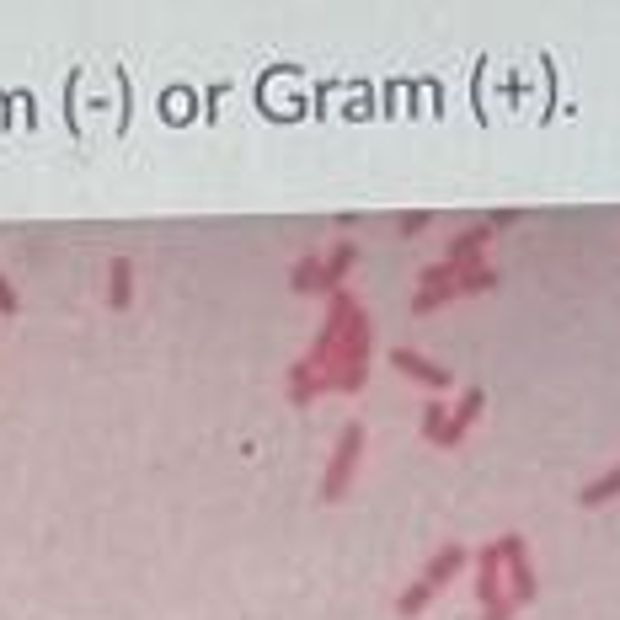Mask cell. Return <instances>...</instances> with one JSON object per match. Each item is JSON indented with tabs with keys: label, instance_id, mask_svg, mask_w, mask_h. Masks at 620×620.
I'll list each match as a JSON object with an SVG mask.
<instances>
[{
	"label": "cell",
	"instance_id": "1",
	"mask_svg": "<svg viewBox=\"0 0 620 620\" xmlns=\"http://www.w3.org/2000/svg\"><path fill=\"white\" fill-rule=\"evenodd\" d=\"M369 343H375V327H369V310L364 305H353L348 310V321H343V332H337V343L327 353V364L316 369V380L327 385V391H364V380H369Z\"/></svg>",
	"mask_w": 620,
	"mask_h": 620
},
{
	"label": "cell",
	"instance_id": "2",
	"mask_svg": "<svg viewBox=\"0 0 620 620\" xmlns=\"http://www.w3.org/2000/svg\"><path fill=\"white\" fill-rule=\"evenodd\" d=\"M364 423H343V433H337V449L327 460V476H321V503H343L348 487H353V471H359L364 460Z\"/></svg>",
	"mask_w": 620,
	"mask_h": 620
},
{
	"label": "cell",
	"instance_id": "3",
	"mask_svg": "<svg viewBox=\"0 0 620 620\" xmlns=\"http://www.w3.org/2000/svg\"><path fill=\"white\" fill-rule=\"evenodd\" d=\"M503 556V578H508V599L514 604H535L540 594V578H535V562H530V546H524V535H503L492 540Z\"/></svg>",
	"mask_w": 620,
	"mask_h": 620
},
{
	"label": "cell",
	"instance_id": "4",
	"mask_svg": "<svg viewBox=\"0 0 620 620\" xmlns=\"http://www.w3.org/2000/svg\"><path fill=\"white\" fill-rule=\"evenodd\" d=\"M391 364H396V375L428 385V391H449V369L433 364V359H423L417 348H391Z\"/></svg>",
	"mask_w": 620,
	"mask_h": 620
},
{
	"label": "cell",
	"instance_id": "5",
	"mask_svg": "<svg viewBox=\"0 0 620 620\" xmlns=\"http://www.w3.org/2000/svg\"><path fill=\"white\" fill-rule=\"evenodd\" d=\"M471 562H476V599H482V610H492L498 599H508V588H503V556H498V546H482Z\"/></svg>",
	"mask_w": 620,
	"mask_h": 620
},
{
	"label": "cell",
	"instance_id": "6",
	"mask_svg": "<svg viewBox=\"0 0 620 620\" xmlns=\"http://www.w3.org/2000/svg\"><path fill=\"white\" fill-rule=\"evenodd\" d=\"M482 407H487V391H482V385H471V391H460L455 412H449V433H444V449H460V444H465V433L476 428V417H482Z\"/></svg>",
	"mask_w": 620,
	"mask_h": 620
},
{
	"label": "cell",
	"instance_id": "7",
	"mask_svg": "<svg viewBox=\"0 0 620 620\" xmlns=\"http://www.w3.org/2000/svg\"><path fill=\"white\" fill-rule=\"evenodd\" d=\"M465 562H471V551L449 540V546H439V551H433L428 562H423V583L433 588V594H439V588H449V583L460 578V567H465Z\"/></svg>",
	"mask_w": 620,
	"mask_h": 620
},
{
	"label": "cell",
	"instance_id": "8",
	"mask_svg": "<svg viewBox=\"0 0 620 620\" xmlns=\"http://www.w3.org/2000/svg\"><path fill=\"white\" fill-rule=\"evenodd\" d=\"M487 241H492V230H487V225L460 230V236L444 246V262H449V268H471V262H482V246H487Z\"/></svg>",
	"mask_w": 620,
	"mask_h": 620
},
{
	"label": "cell",
	"instance_id": "9",
	"mask_svg": "<svg viewBox=\"0 0 620 620\" xmlns=\"http://www.w3.org/2000/svg\"><path fill=\"white\" fill-rule=\"evenodd\" d=\"M359 262V246L353 241H337L327 257H321V294H337L343 289V278H348V268Z\"/></svg>",
	"mask_w": 620,
	"mask_h": 620
},
{
	"label": "cell",
	"instance_id": "10",
	"mask_svg": "<svg viewBox=\"0 0 620 620\" xmlns=\"http://www.w3.org/2000/svg\"><path fill=\"white\" fill-rule=\"evenodd\" d=\"M129 300H134V262L129 257H113V262H107V305L129 310Z\"/></svg>",
	"mask_w": 620,
	"mask_h": 620
},
{
	"label": "cell",
	"instance_id": "11",
	"mask_svg": "<svg viewBox=\"0 0 620 620\" xmlns=\"http://www.w3.org/2000/svg\"><path fill=\"white\" fill-rule=\"evenodd\" d=\"M620 498V465H610V471L599 476V482H588L583 492H578V503L583 508H604V503H615Z\"/></svg>",
	"mask_w": 620,
	"mask_h": 620
},
{
	"label": "cell",
	"instance_id": "12",
	"mask_svg": "<svg viewBox=\"0 0 620 620\" xmlns=\"http://www.w3.org/2000/svg\"><path fill=\"white\" fill-rule=\"evenodd\" d=\"M455 289H460V294H492V289H498V268H487V257L471 262V268H460Z\"/></svg>",
	"mask_w": 620,
	"mask_h": 620
},
{
	"label": "cell",
	"instance_id": "13",
	"mask_svg": "<svg viewBox=\"0 0 620 620\" xmlns=\"http://www.w3.org/2000/svg\"><path fill=\"white\" fill-rule=\"evenodd\" d=\"M428 604H433V588L417 578V583H407V588L396 594V615H401V620H417V615L428 610Z\"/></svg>",
	"mask_w": 620,
	"mask_h": 620
},
{
	"label": "cell",
	"instance_id": "14",
	"mask_svg": "<svg viewBox=\"0 0 620 620\" xmlns=\"http://www.w3.org/2000/svg\"><path fill=\"white\" fill-rule=\"evenodd\" d=\"M455 300H460V289H455V284L417 289V294H412V316H433V310H444V305H455Z\"/></svg>",
	"mask_w": 620,
	"mask_h": 620
},
{
	"label": "cell",
	"instance_id": "15",
	"mask_svg": "<svg viewBox=\"0 0 620 620\" xmlns=\"http://www.w3.org/2000/svg\"><path fill=\"white\" fill-rule=\"evenodd\" d=\"M289 289L294 294H321V257H300V262H294Z\"/></svg>",
	"mask_w": 620,
	"mask_h": 620
},
{
	"label": "cell",
	"instance_id": "16",
	"mask_svg": "<svg viewBox=\"0 0 620 620\" xmlns=\"http://www.w3.org/2000/svg\"><path fill=\"white\" fill-rule=\"evenodd\" d=\"M444 433H449V412H444V401L433 396L428 407H423V439H428L433 449H444Z\"/></svg>",
	"mask_w": 620,
	"mask_h": 620
},
{
	"label": "cell",
	"instance_id": "17",
	"mask_svg": "<svg viewBox=\"0 0 620 620\" xmlns=\"http://www.w3.org/2000/svg\"><path fill=\"white\" fill-rule=\"evenodd\" d=\"M460 278V268H449V262L439 257V262H428L423 273H417V289H439V284H455Z\"/></svg>",
	"mask_w": 620,
	"mask_h": 620
},
{
	"label": "cell",
	"instance_id": "18",
	"mask_svg": "<svg viewBox=\"0 0 620 620\" xmlns=\"http://www.w3.org/2000/svg\"><path fill=\"white\" fill-rule=\"evenodd\" d=\"M396 230H401V236H423V230H428V209H412V214H401V220H396Z\"/></svg>",
	"mask_w": 620,
	"mask_h": 620
},
{
	"label": "cell",
	"instance_id": "19",
	"mask_svg": "<svg viewBox=\"0 0 620 620\" xmlns=\"http://www.w3.org/2000/svg\"><path fill=\"white\" fill-rule=\"evenodd\" d=\"M22 300H17V289H11V278H0V316H17Z\"/></svg>",
	"mask_w": 620,
	"mask_h": 620
},
{
	"label": "cell",
	"instance_id": "20",
	"mask_svg": "<svg viewBox=\"0 0 620 620\" xmlns=\"http://www.w3.org/2000/svg\"><path fill=\"white\" fill-rule=\"evenodd\" d=\"M514 615H519V604H514V599H498L492 610H482V620H514Z\"/></svg>",
	"mask_w": 620,
	"mask_h": 620
}]
</instances>
